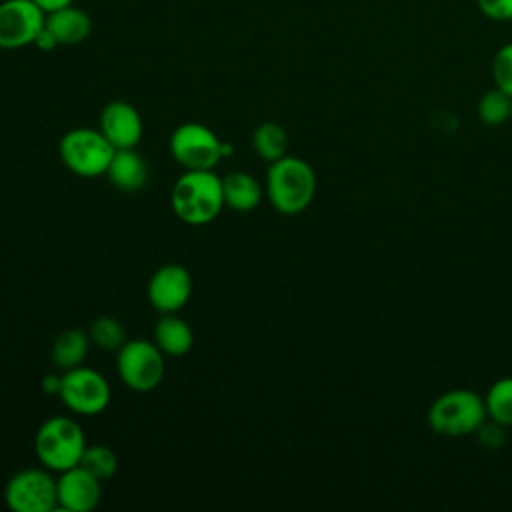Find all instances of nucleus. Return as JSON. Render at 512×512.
Wrapping results in <instances>:
<instances>
[{"instance_id": "1", "label": "nucleus", "mask_w": 512, "mask_h": 512, "mask_svg": "<svg viewBox=\"0 0 512 512\" xmlns=\"http://www.w3.org/2000/svg\"><path fill=\"white\" fill-rule=\"evenodd\" d=\"M266 194L276 212L294 216L304 212L316 194V174L298 156H282L268 166Z\"/></svg>"}, {"instance_id": "2", "label": "nucleus", "mask_w": 512, "mask_h": 512, "mask_svg": "<svg viewBox=\"0 0 512 512\" xmlns=\"http://www.w3.org/2000/svg\"><path fill=\"white\" fill-rule=\"evenodd\" d=\"M170 202L174 214L192 226L212 222L224 204L222 178L212 170H186L172 188Z\"/></svg>"}, {"instance_id": "3", "label": "nucleus", "mask_w": 512, "mask_h": 512, "mask_svg": "<svg viewBox=\"0 0 512 512\" xmlns=\"http://www.w3.org/2000/svg\"><path fill=\"white\" fill-rule=\"evenodd\" d=\"M86 438L80 424L68 416L44 420L34 438V452L50 472H64L80 464Z\"/></svg>"}, {"instance_id": "4", "label": "nucleus", "mask_w": 512, "mask_h": 512, "mask_svg": "<svg viewBox=\"0 0 512 512\" xmlns=\"http://www.w3.org/2000/svg\"><path fill=\"white\" fill-rule=\"evenodd\" d=\"M486 418L484 398L472 390L456 388L438 396L428 410L430 428L448 438H460L476 432Z\"/></svg>"}, {"instance_id": "5", "label": "nucleus", "mask_w": 512, "mask_h": 512, "mask_svg": "<svg viewBox=\"0 0 512 512\" xmlns=\"http://www.w3.org/2000/svg\"><path fill=\"white\" fill-rule=\"evenodd\" d=\"M58 152L70 172L84 178H96L106 174L116 148L100 130L74 128L62 136Z\"/></svg>"}, {"instance_id": "6", "label": "nucleus", "mask_w": 512, "mask_h": 512, "mask_svg": "<svg viewBox=\"0 0 512 512\" xmlns=\"http://www.w3.org/2000/svg\"><path fill=\"white\" fill-rule=\"evenodd\" d=\"M118 376L134 392H150L164 378V354L148 340H126L116 358Z\"/></svg>"}, {"instance_id": "7", "label": "nucleus", "mask_w": 512, "mask_h": 512, "mask_svg": "<svg viewBox=\"0 0 512 512\" xmlns=\"http://www.w3.org/2000/svg\"><path fill=\"white\" fill-rule=\"evenodd\" d=\"M170 152L186 170H212L222 160V140L200 122H184L170 136Z\"/></svg>"}, {"instance_id": "8", "label": "nucleus", "mask_w": 512, "mask_h": 512, "mask_svg": "<svg viewBox=\"0 0 512 512\" xmlns=\"http://www.w3.org/2000/svg\"><path fill=\"white\" fill-rule=\"evenodd\" d=\"M4 500L14 512H50L58 506V486L48 470L26 468L6 482Z\"/></svg>"}, {"instance_id": "9", "label": "nucleus", "mask_w": 512, "mask_h": 512, "mask_svg": "<svg viewBox=\"0 0 512 512\" xmlns=\"http://www.w3.org/2000/svg\"><path fill=\"white\" fill-rule=\"evenodd\" d=\"M64 406L76 414H98L110 404V386L94 368L76 366L62 374L60 392Z\"/></svg>"}, {"instance_id": "10", "label": "nucleus", "mask_w": 512, "mask_h": 512, "mask_svg": "<svg viewBox=\"0 0 512 512\" xmlns=\"http://www.w3.org/2000/svg\"><path fill=\"white\" fill-rule=\"evenodd\" d=\"M46 12L32 0L0 2V48L16 50L34 44L44 28Z\"/></svg>"}, {"instance_id": "11", "label": "nucleus", "mask_w": 512, "mask_h": 512, "mask_svg": "<svg viewBox=\"0 0 512 512\" xmlns=\"http://www.w3.org/2000/svg\"><path fill=\"white\" fill-rule=\"evenodd\" d=\"M148 302L162 314L182 310L192 294L190 272L180 264L160 266L148 282Z\"/></svg>"}, {"instance_id": "12", "label": "nucleus", "mask_w": 512, "mask_h": 512, "mask_svg": "<svg viewBox=\"0 0 512 512\" xmlns=\"http://www.w3.org/2000/svg\"><path fill=\"white\" fill-rule=\"evenodd\" d=\"M98 130L116 150L136 148L142 138L144 124L140 112L132 104L124 100H112L100 112Z\"/></svg>"}, {"instance_id": "13", "label": "nucleus", "mask_w": 512, "mask_h": 512, "mask_svg": "<svg viewBox=\"0 0 512 512\" xmlns=\"http://www.w3.org/2000/svg\"><path fill=\"white\" fill-rule=\"evenodd\" d=\"M100 478L88 472L84 466H74L60 472L56 480L58 486V506L68 512H90L98 506L102 488Z\"/></svg>"}, {"instance_id": "14", "label": "nucleus", "mask_w": 512, "mask_h": 512, "mask_svg": "<svg viewBox=\"0 0 512 512\" xmlns=\"http://www.w3.org/2000/svg\"><path fill=\"white\" fill-rule=\"evenodd\" d=\"M44 26L56 38L58 46L80 44L92 32L90 16L82 8H76L74 4H68L54 12H48Z\"/></svg>"}, {"instance_id": "15", "label": "nucleus", "mask_w": 512, "mask_h": 512, "mask_svg": "<svg viewBox=\"0 0 512 512\" xmlns=\"http://www.w3.org/2000/svg\"><path fill=\"white\" fill-rule=\"evenodd\" d=\"M106 176L114 188L122 192H136L148 180V164L136 148H120L114 152Z\"/></svg>"}, {"instance_id": "16", "label": "nucleus", "mask_w": 512, "mask_h": 512, "mask_svg": "<svg viewBox=\"0 0 512 512\" xmlns=\"http://www.w3.org/2000/svg\"><path fill=\"white\" fill-rule=\"evenodd\" d=\"M154 344L164 356H184L194 344L192 328L176 314H164L154 326Z\"/></svg>"}, {"instance_id": "17", "label": "nucleus", "mask_w": 512, "mask_h": 512, "mask_svg": "<svg viewBox=\"0 0 512 512\" xmlns=\"http://www.w3.org/2000/svg\"><path fill=\"white\" fill-rule=\"evenodd\" d=\"M224 204L236 212H250L262 200L260 182L248 172H230L222 178Z\"/></svg>"}, {"instance_id": "18", "label": "nucleus", "mask_w": 512, "mask_h": 512, "mask_svg": "<svg viewBox=\"0 0 512 512\" xmlns=\"http://www.w3.org/2000/svg\"><path fill=\"white\" fill-rule=\"evenodd\" d=\"M88 346H90V336L84 330H78V328L64 330L52 344L50 356L54 366H58L64 372L70 368L82 366L88 354Z\"/></svg>"}, {"instance_id": "19", "label": "nucleus", "mask_w": 512, "mask_h": 512, "mask_svg": "<svg viewBox=\"0 0 512 512\" xmlns=\"http://www.w3.org/2000/svg\"><path fill=\"white\" fill-rule=\"evenodd\" d=\"M252 144H254L256 154L270 164V162L286 156L288 134L278 122H262L254 130Z\"/></svg>"}, {"instance_id": "20", "label": "nucleus", "mask_w": 512, "mask_h": 512, "mask_svg": "<svg viewBox=\"0 0 512 512\" xmlns=\"http://www.w3.org/2000/svg\"><path fill=\"white\" fill-rule=\"evenodd\" d=\"M486 416L500 426H512V376L496 380L484 396Z\"/></svg>"}, {"instance_id": "21", "label": "nucleus", "mask_w": 512, "mask_h": 512, "mask_svg": "<svg viewBox=\"0 0 512 512\" xmlns=\"http://www.w3.org/2000/svg\"><path fill=\"white\" fill-rule=\"evenodd\" d=\"M510 114H512V98L496 86L488 90L478 102V116L488 126H498L506 122Z\"/></svg>"}, {"instance_id": "22", "label": "nucleus", "mask_w": 512, "mask_h": 512, "mask_svg": "<svg viewBox=\"0 0 512 512\" xmlns=\"http://www.w3.org/2000/svg\"><path fill=\"white\" fill-rule=\"evenodd\" d=\"M90 340L104 350H120L126 344V330L114 316H100L92 322Z\"/></svg>"}, {"instance_id": "23", "label": "nucleus", "mask_w": 512, "mask_h": 512, "mask_svg": "<svg viewBox=\"0 0 512 512\" xmlns=\"http://www.w3.org/2000/svg\"><path fill=\"white\" fill-rule=\"evenodd\" d=\"M80 466H84L96 478L108 480L118 470V458H116L112 448H108L104 444H92V446H86V450L82 454V460H80Z\"/></svg>"}, {"instance_id": "24", "label": "nucleus", "mask_w": 512, "mask_h": 512, "mask_svg": "<svg viewBox=\"0 0 512 512\" xmlns=\"http://www.w3.org/2000/svg\"><path fill=\"white\" fill-rule=\"evenodd\" d=\"M494 86L512 98V42L504 44L492 60Z\"/></svg>"}, {"instance_id": "25", "label": "nucleus", "mask_w": 512, "mask_h": 512, "mask_svg": "<svg viewBox=\"0 0 512 512\" xmlns=\"http://www.w3.org/2000/svg\"><path fill=\"white\" fill-rule=\"evenodd\" d=\"M480 12L496 22L512 20V0H476Z\"/></svg>"}, {"instance_id": "26", "label": "nucleus", "mask_w": 512, "mask_h": 512, "mask_svg": "<svg viewBox=\"0 0 512 512\" xmlns=\"http://www.w3.org/2000/svg\"><path fill=\"white\" fill-rule=\"evenodd\" d=\"M34 46H36L38 50H42V52H50V50H54V48L58 46V42H56V38L48 32V28L44 26V28L40 30V34L36 36Z\"/></svg>"}, {"instance_id": "27", "label": "nucleus", "mask_w": 512, "mask_h": 512, "mask_svg": "<svg viewBox=\"0 0 512 512\" xmlns=\"http://www.w3.org/2000/svg\"><path fill=\"white\" fill-rule=\"evenodd\" d=\"M60 382H62V376L48 374V376L42 378V390L46 394H58L60 392Z\"/></svg>"}, {"instance_id": "28", "label": "nucleus", "mask_w": 512, "mask_h": 512, "mask_svg": "<svg viewBox=\"0 0 512 512\" xmlns=\"http://www.w3.org/2000/svg\"><path fill=\"white\" fill-rule=\"evenodd\" d=\"M36 6H40L46 14L48 12H54V10H58V8H64V6H68V4H72L74 0H32Z\"/></svg>"}, {"instance_id": "29", "label": "nucleus", "mask_w": 512, "mask_h": 512, "mask_svg": "<svg viewBox=\"0 0 512 512\" xmlns=\"http://www.w3.org/2000/svg\"><path fill=\"white\" fill-rule=\"evenodd\" d=\"M510 118H512V114H510Z\"/></svg>"}]
</instances>
